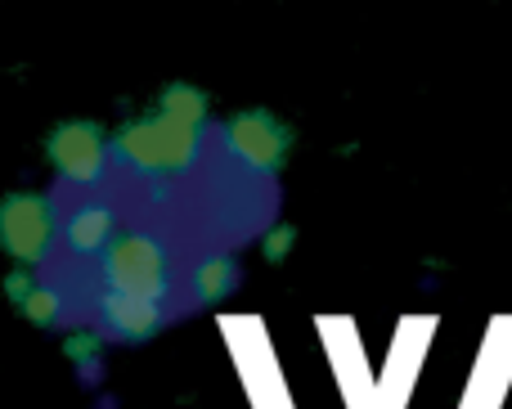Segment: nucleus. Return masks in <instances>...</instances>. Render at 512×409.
Returning <instances> with one entry per match:
<instances>
[{
	"mask_svg": "<svg viewBox=\"0 0 512 409\" xmlns=\"http://www.w3.org/2000/svg\"><path fill=\"white\" fill-rule=\"evenodd\" d=\"M225 149L248 171H256V176H274L288 162L292 131L274 113H265V108H248V113H234L225 122Z\"/></svg>",
	"mask_w": 512,
	"mask_h": 409,
	"instance_id": "39448f33",
	"label": "nucleus"
},
{
	"mask_svg": "<svg viewBox=\"0 0 512 409\" xmlns=\"http://www.w3.org/2000/svg\"><path fill=\"white\" fill-rule=\"evenodd\" d=\"M104 284L113 293H131V297H149V302H167L171 297V257L167 243L153 239L144 230H126L113 239V248L99 257Z\"/></svg>",
	"mask_w": 512,
	"mask_h": 409,
	"instance_id": "f03ea898",
	"label": "nucleus"
},
{
	"mask_svg": "<svg viewBox=\"0 0 512 409\" xmlns=\"http://www.w3.org/2000/svg\"><path fill=\"white\" fill-rule=\"evenodd\" d=\"M36 288H41V284H36V275H32V270H27V266H14V270H9V275H5V297H9V302H14V306H23L27 297L36 293Z\"/></svg>",
	"mask_w": 512,
	"mask_h": 409,
	"instance_id": "ddd939ff",
	"label": "nucleus"
},
{
	"mask_svg": "<svg viewBox=\"0 0 512 409\" xmlns=\"http://www.w3.org/2000/svg\"><path fill=\"white\" fill-rule=\"evenodd\" d=\"M95 306H99V324L122 342H149L153 333L167 324L162 302H149V297H131V293H113V288H104Z\"/></svg>",
	"mask_w": 512,
	"mask_h": 409,
	"instance_id": "423d86ee",
	"label": "nucleus"
},
{
	"mask_svg": "<svg viewBox=\"0 0 512 409\" xmlns=\"http://www.w3.org/2000/svg\"><path fill=\"white\" fill-rule=\"evenodd\" d=\"M45 158L59 171L68 185H99L113 162V140L104 135V126L90 122V117H68V122H54L45 135Z\"/></svg>",
	"mask_w": 512,
	"mask_h": 409,
	"instance_id": "20e7f679",
	"label": "nucleus"
},
{
	"mask_svg": "<svg viewBox=\"0 0 512 409\" xmlns=\"http://www.w3.org/2000/svg\"><path fill=\"white\" fill-rule=\"evenodd\" d=\"M63 356H68V365L77 369H90L104 360V333L99 329H72L68 338H63Z\"/></svg>",
	"mask_w": 512,
	"mask_h": 409,
	"instance_id": "9b49d317",
	"label": "nucleus"
},
{
	"mask_svg": "<svg viewBox=\"0 0 512 409\" xmlns=\"http://www.w3.org/2000/svg\"><path fill=\"white\" fill-rule=\"evenodd\" d=\"M113 239H117V212L108 203H99V198L77 203L63 216V243L77 257H104L113 248Z\"/></svg>",
	"mask_w": 512,
	"mask_h": 409,
	"instance_id": "0eeeda50",
	"label": "nucleus"
},
{
	"mask_svg": "<svg viewBox=\"0 0 512 409\" xmlns=\"http://www.w3.org/2000/svg\"><path fill=\"white\" fill-rule=\"evenodd\" d=\"M54 230H59V212H54L50 194H36V189H14V194L0 198V248L14 266L36 270L50 257Z\"/></svg>",
	"mask_w": 512,
	"mask_h": 409,
	"instance_id": "7ed1b4c3",
	"label": "nucleus"
},
{
	"mask_svg": "<svg viewBox=\"0 0 512 409\" xmlns=\"http://www.w3.org/2000/svg\"><path fill=\"white\" fill-rule=\"evenodd\" d=\"M189 288H194L198 302H225V297L239 288V261L230 252H212V257H198L189 270Z\"/></svg>",
	"mask_w": 512,
	"mask_h": 409,
	"instance_id": "6e6552de",
	"label": "nucleus"
},
{
	"mask_svg": "<svg viewBox=\"0 0 512 409\" xmlns=\"http://www.w3.org/2000/svg\"><path fill=\"white\" fill-rule=\"evenodd\" d=\"M198 153H203V131L176 122V117H162L158 108L122 122L113 135V158H122L135 171H149V176H180L198 162Z\"/></svg>",
	"mask_w": 512,
	"mask_h": 409,
	"instance_id": "f257e3e1",
	"label": "nucleus"
},
{
	"mask_svg": "<svg viewBox=\"0 0 512 409\" xmlns=\"http://www.w3.org/2000/svg\"><path fill=\"white\" fill-rule=\"evenodd\" d=\"M18 311H23V320L36 324V329H54V324L63 320V293L59 288H50V284H41L23 306H18Z\"/></svg>",
	"mask_w": 512,
	"mask_h": 409,
	"instance_id": "9d476101",
	"label": "nucleus"
},
{
	"mask_svg": "<svg viewBox=\"0 0 512 409\" xmlns=\"http://www.w3.org/2000/svg\"><path fill=\"white\" fill-rule=\"evenodd\" d=\"M292 248H297V225L274 221L270 230L261 234V257H265V261H288Z\"/></svg>",
	"mask_w": 512,
	"mask_h": 409,
	"instance_id": "f8f14e48",
	"label": "nucleus"
},
{
	"mask_svg": "<svg viewBox=\"0 0 512 409\" xmlns=\"http://www.w3.org/2000/svg\"><path fill=\"white\" fill-rule=\"evenodd\" d=\"M158 113L162 117H176V122L198 126V131H203L207 113H212V99H207L203 90L194 86V81H167V86L158 90Z\"/></svg>",
	"mask_w": 512,
	"mask_h": 409,
	"instance_id": "1a4fd4ad",
	"label": "nucleus"
}]
</instances>
